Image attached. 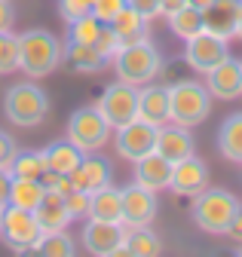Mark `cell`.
<instances>
[{
	"label": "cell",
	"instance_id": "cell-1",
	"mask_svg": "<svg viewBox=\"0 0 242 257\" xmlns=\"http://www.w3.org/2000/svg\"><path fill=\"white\" fill-rule=\"evenodd\" d=\"M62 64V40L46 28H31L19 34V71L31 80L49 77Z\"/></svg>",
	"mask_w": 242,
	"mask_h": 257
},
{
	"label": "cell",
	"instance_id": "cell-2",
	"mask_svg": "<svg viewBox=\"0 0 242 257\" xmlns=\"http://www.w3.org/2000/svg\"><path fill=\"white\" fill-rule=\"evenodd\" d=\"M242 208V202L233 196L230 190H221V187H205L199 196H193V208H190V217L193 223L208 233V236H227L230 223L236 217V211Z\"/></svg>",
	"mask_w": 242,
	"mask_h": 257
},
{
	"label": "cell",
	"instance_id": "cell-3",
	"mask_svg": "<svg viewBox=\"0 0 242 257\" xmlns=\"http://www.w3.org/2000/svg\"><path fill=\"white\" fill-rule=\"evenodd\" d=\"M113 71H116V80L123 83H132V86H147L154 83L163 71V55L160 49L150 43V40H141V43H132V46H123L113 58Z\"/></svg>",
	"mask_w": 242,
	"mask_h": 257
},
{
	"label": "cell",
	"instance_id": "cell-4",
	"mask_svg": "<svg viewBox=\"0 0 242 257\" xmlns=\"http://www.w3.org/2000/svg\"><path fill=\"white\" fill-rule=\"evenodd\" d=\"M211 110V95L202 83L196 80H178L169 86V119L175 125L193 128L199 122H205Z\"/></svg>",
	"mask_w": 242,
	"mask_h": 257
},
{
	"label": "cell",
	"instance_id": "cell-5",
	"mask_svg": "<svg viewBox=\"0 0 242 257\" xmlns=\"http://www.w3.org/2000/svg\"><path fill=\"white\" fill-rule=\"evenodd\" d=\"M4 113L19 128H37L49 113V98L37 83H16L4 95Z\"/></svg>",
	"mask_w": 242,
	"mask_h": 257
},
{
	"label": "cell",
	"instance_id": "cell-6",
	"mask_svg": "<svg viewBox=\"0 0 242 257\" xmlns=\"http://www.w3.org/2000/svg\"><path fill=\"white\" fill-rule=\"evenodd\" d=\"M68 138L83 150V153H92V150H101L110 138V125L107 119L101 116V110L95 104H86V107H77L68 119Z\"/></svg>",
	"mask_w": 242,
	"mask_h": 257
},
{
	"label": "cell",
	"instance_id": "cell-7",
	"mask_svg": "<svg viewBox=\"0 0 242 257\" xmlns=\"http://www.w3.org/2000/svg\"><path fill=\"white\" fill-rule=\"evenodd\" d=\"M95 107L101 110V116L107 119L110 128H119V125L138 119V86L123 83V80L110 83L101 92V98L95 101Z\"/></svg>",
	"mask_w": 242,
	"mask_h": 257
},
{
	"label": "cell",
	"instance_id": "cell-8",
	"mask_svg": "<svg viewBox=\"0 0 242 257\" xmlns=\"http://www.w3.org/2000/svg\"><path fill=\"white\" fill-rule=\"evenodd\" d=\"M0 236L7 239V245H10L13 251L25 254V251H34V245L40 242L43 230H40L34 211L7 205V208H4V220H0Z\"/></svg>",
	"mask_w": 242,
	"mask_h": 257
},
{
	"label": "cell",
	"instance_id": "cell-9",
	"mask_svg": "<svg viewBox=\"0 0 242 257\" xmlns=\"http://www.w3.org/2000/svg\"><path fill=\"white\" fill-rule=\"evenodd\" d=\"M83 248L95 257H110V254H126V230L123 223L113 220H92L83 227Z\"/></svg>",
	"mask_w": 242,
	"mask_h": 257
},
{
	"label": "cell",
	"instance_id": "cell-10",
	"mask_svg": "<svg viewBox=\"0 0 242 257\" xmlns=\"http://www.w3.org/2000/svg\"><path fill=\"white\" fill-rule=\"evenodd\" d=\"M230 55L227 49V40L211 34V31H199V34H193L187 40V49H184V61L190 64L193 71L199 74H208L211 68H218V64Z\"/></svg>",
	"mask_w": 242,
	"mask_h": 257
},
{
	"label": "cell",
	"instance_id": "cell-11",
	"mask_svg": "<svg viewBox=\"0 0 242 257\" xmlns=\"http://www.w3.org/2000/svg\"><path fill=\"white\" fill-rule=\"evenodd\" d=\"M119 190H123V223L126 227H150L157 217V190L138 181Z\"/></svg>",
	"mask_w": 242,
	"mask_h": 257
},
{
	"label": "cell",
	"instance_id": "cell-12",
	"mask_svg": "<svg viewBox=\"0 0 242 257\" xmlns=\"http://www.w3.org/2000/svg\"><path fill=\"white\" fill-rule=\"evenodd\" d=\"M154 147H157V125H150L144 119H132V122L116 128V153L123 159H129V163L141 159Z\"/></svg>",
	"mask_w": 242,
	"mask_h": 257
},
{
	"label": "cell",
	"instance_id": "cell-13",
	"mask_svg": "<svg viewBox=\"0 0 242 257\" xmlns=\"http://www.w3.org/2000/svg\"><path fill=\"white\" fill-rule=\"evenodd\" d=\"M205 89L218 101H236L242 95V58L227 55L218 68L205 74Z\"/></svg>",
	"mask_w": 242,
	"mask_h": 257
},
{
	"label": "cell",
	"instance_id": "cell-14",
	"mask_svg": "<svg viewBox=\"0 0 242 257\" xmlns=\"http://www.w3.org/2000/svg\"><path fill=\"white\" fill-rule=\"evenodd\" d=\"M208 187V166L196 156H187L181 163L172 166V181H169V190L178 193V196H199V193Z\"/></svg>",
	"mask_w": 242,
	"mask_h": 257
},
{
	"label": "cell",
	"instance_id": "cell-15",
	"mask_svg": "<svg viewBox=\"0 0 242 257\" xmlns=\"http://www.w3.org/2000/svg\"><path fill=\"white\" fill-rule=\"evenodd\" d=\"M239 13H242V0H211L202 10V28L224 40H233L239 28Z\"/></svg>",
	"mask_w": 242,
	"mask_h": 257
},
{
	"label": "cell",
	"instance_id": "cell-16",
	"mask_svg": "<svg viewBox=\"0 0 242 257\" xmlns=\"http://www.w3.org/2000/svg\"><path fill=\"white\" fill-rule=\"evenodd\" d=\"M34 214H37V223H40L43 233L68 230L71 223L77 220V217L71 214L65 196H62V193H55V190H46V193H43V199H40V205L34 208Z\"/></svg>",
	"mask_w": 242,
	"mask_h": 257
},
{
	"label": "cell",
	"instance_id": "cell-17",
	"mask_svg": "<svg viewBox=\"0 0 242 257\" xmlns=\"http://www.w3.org/2000/svg\"><path fill=\"white\" fill-rule=\"evenodd\" d=\"M68 178H71L74 190L95 193V190H101V187H107V184H110V178H113V169H110V163H107V159L86 153V156H83V163H80V166H77V169H74Z\"/></svg>",
	"mask_w": 242,
	"mask_h": 257
},
{
	"label": "cell",
	"instance_id": "cell-18",
	"mask_svg": "<svg viewBox=\"0 0 242 257\" xmlns=\"http://www.w3.org/2000/svg\"><path fill=\"white\" fill-rule=\"evenodd\" d=\"M62 58L77 74H101L110 64V58L95 43H77V40H68V46H62Z\"/></svg>",
	"mask_w": 242,
	"mask_h": 257
},
{
	"label": "cell",
	"instance_id": "cell-19",
	"mask_svg": "<svg viewBox=\"0 0 242 257\" xmlns=\"http://www.w3.org/2000/svg\"><path fill=\"white\" fill-rule=\"evenodd\" d=\"M138 119L157 125V128L166 125V119H169V86L147 83L144 89H138Z\"/></svg>",
	"mask_w": 242,
	"mask_h": 257
},
{
	"label": "cell",
	"instance_id": "cell-20",
	"mask_svg": "<svg viewBox=\"0 0 242 257\" xmlns=\"http://www.w3.org/2000/svg\"><path fill=\"white\" fill-rule=\"evenodd\" d=\"M157 153H163L169 163H181V159L193 156V138L184 125H160L157 128Z\"/></svg>",
	"mask_w": 242,
	"mask_h": 257
},
{
	"label": "cell",
	"instance_id": "cell-21",
	"mask_svg": "<svg viewBox=\"0 0 242 257\" xmlns=\"http://www.w3.org/2000/svg\"><path fill=\"white\" fill-rule=\"evenodd\" d=\"M172 166L175 163H169L163 153L150 150L141 159H135V181L150 187V190H166L169 181H172Z\"/></svg>",
	"mask_w": 242,
	"mask_h": 257
},
{
	"label": "cell",
	"instance_id": "cell-22",
	"mask_svg": "<svg viewBox=\"0 0 242 257\" xmlns=\"http://www.w3.org/2000/svg\"><path fill=\"white\" fill-rule=\"evenodd\" d=\"M86 217L123 223V190L107 184V187H101L95 193H89V211H86Z\"/></svg>",
	"mask_w": 242,
	"mask_h": 257
},
{
	"label": "cell",
	"instance_id": "cell-23",
	"mask_svg": "<svg viewBox=\"0 0 242 257\" xmlns=\"http://www.w3.org/2000/svg\"><path fill=\"white\" fill-rule=\"evenodd\" d=\"M147 22L141 13H135L132 7H126L123 13H119L113 22H110V31L116 34L119 40V49L123 46H132V43H141V40H150V31H147Z\"/></svg>",
	"mask_w": 242,
	"mask_h": 257
},
{
	"label": "cell",
	"instance_id": "cell-24",
	"mask_svg": "<svg viewBox=\"0 0 242 257\" xmlns=\"http://www.w3.org/2000/svg\"><path fill=\"white\" fill-rule=\"evenodd\" d=\"M43 153H46V166H49V172H58V175H71V172L83 163V156H86L71 138H65V141H52Z\"/></svg>",
	"mask_w": 242,
	"mask_h": 257
},
{
	"label": "cell",
	"instance_id": "cell-25",
	"mask_svg": "<svg viewBox=\"0 0 242 257\" xmlns=\"http://www.w3.org/2000/svg\"><path fill=\"white\" fill-rule=\"evenodd\" d=\"M218 153L227 163H242V110L230 113L218 128Z\"/></svg>",
	"mask_w": 242,
	"mask_h": 257
},
{
	"label": "cell",
	"instance_id": "cell-26",
	"mask_svg": "<svg viewBox=\"0 0 242 257\" xmlns=\"http://www.w3.org/2000/svg\"><path fill=\"white\" fill-rule=\"evenodd\" d=\"M43 181H34V178H13L10 184V205L16 208H28V211H34L43 199Z\"/></svg>",
	"mask_w": 242,
	"mask_h": 257
},
{
	"label": "cell",
	"instance_id": "cell-27",
	"mask_svg": "<svg viewBox=\"0 0 242 257\" xmlns=\"http://www.w3.org/2000/svg\"><path fill=\"white\" fill-rule=\"evenodd\" d=\"M49 172L46 166V153L43 150H16L13 163H10V175L13 178H34L40 181Z\"/></svg>",
	"mask_w": 242,
	"mask_h": 257
},
{
	"label": "cell",
	"instance_id": "cell-28",
	"mask_svg": "<svg viewBox=\"0 0 242 257\" xmlns=\"http://www.w3.org/2000/svg\"><path fill=\"white\" fill-rule=\"evenodd\" d=\"M163 251L160 236L150 230V227H129L126 230V254L135 257H157Z\"/></svg>",
	"mask_w": 242,
	"mask_h": 257
},
{
	"label": "cell",
	"instance_id": "cell-29",
	"mask_svg": "<svg viewBox=\"0 0 242 257\" xmlns=\"http://www.w3.org/2000/svg\"><path fill=\"white\" fill-rule=\"evenodd\" d=\"M169 31L175 37H181V40H190L193 34H199V31H205L202 28V10H196V7H181L178 13H172L169 16Z\"/></svg>",
	"mask_w": 242,
	"mask_h": 257
},
{
	"label": "cell",
	"instance_id": "cell-30",
	"mask_svg": "<svg viewBox=\"0 0 242 257\" xmlns=\"http://www.w3.org/2000/svg\"><path fill=\"white\" fill-rule=\"evenodd\" d=\"M34 254H43V257H71V254H74V242H71L68 230L43 233L40 242L34 245Z\"/></svg>",
	"mask_w": 242,
	"mask_h": 257
},
{
	"label": "cell",
	"instance_id": "cell-31",
	"mask_svg": "<svg viewBox=\"0 0 242 257\" xmlns=\"http://www.w3.org/2000/svg\"><path fill=\"white\" fill-rule=\"evenodd\" d=\"M101 28H104V25H101L95 16H83V19H77V22L68 25V40H77V43H98Z\"/></svg>",
	"mask_w": 242,
	"mask_h": 257
},
{
	"label": "cell",
	"instance_id": "cell-32",
	"mask_svg": "<svg viewBox=\"0 0 242 257\" xmlns=\"http://www.w3.org/2000/svg\"><path fill=\"white\" fill-rule=\"evenodd\" d=\"M19 71V37L0 31V77Z\"/></svg>",
	"mask_w": 242,
	"mask_h": 257
},
{
	"label": "cell",
	"instance_id": "cell-33",
	"mask_svg": "<svg viewBox=\"0 0 242 257\" xmlns=\"http://www.w3.org/2000/svg\"><path fill=\"white\" fill-rule=\"evenodd\" d=\"M92 4L95 0H58V16H62L65 25H71V22L92 13Z\"/></svg>",
	"mask_w": 242,
	"mask_h": 257
},
{
	"label": "cell",
	"instance_id": "cell-34",
	"mask_svg": "<svg viewBox=\"0 0 242 257\" xmlns=\"http://www.w3.org/2000/svg\"><path fill=\"white\" fill-rule=\"evenodd\" d=\"M123 10H126V0H95V4H92V13H89V16H95L101 25H110Z\"/></svg>",
	"mask_w": 242,
	"mask_h": 257
},
{
	"label": "cell",
	"instance_id": "cell-35",
	"mask_svg": "<svg viewBox=\"0 0 242 257\" xmlns=\"http://www.w3.org/2000/svg\"><path fill=\"white\" fill-rule=\"evenodd\" d=\"M65 202H68V208H71L74 217H86V211H89V193L86 190H71L68 196H65Z\"/></svg>",
	"mask_w": 242,
	"mask_h": 257
},
{
	"label": "cell",
	"instance_id": "cell-36",
	"mask_svg": "<svg viewBox=\"0 0 242 257\" xmlns=\"http://www.w3.org/2000/svg\"><path fill=\"white\" fill-rule=\"evenodd\" d=\"M107 58H113L116 52H119V40H116V34H113V31H110V25H104L101 28V37H98V43H95Z\"/></svg>",
	"mask_w": 242,
	"mask_h": 257
},
{
	"label": "cell",
	"instance_id": "cell-37",
	"mask_svg": "<svg viewBox=\"0 0 242 257\" xmlns=\"http://www.w3.org/2000/svg\"><path fill=\"white\" fill-rule=\"evenodd\" d=\"M16 150H19V147H16V141H13L7 132H0V169H10Z\"/></svg>",
	"mask_w": 242,
	"mask_h": 257
},
{
	"label": "cell",
	"instance_id": "cell-38",
	"mask_svg": "<svg viewBox=\"0 0 242 257\" xmlns=\"http://www.w3.org/2000/svg\"><path fill=\"white\" fill-rule=\"evenodd\" d=\"M126 7H132L135 13H141L144 19L160 16V0H126Z\"/></svg>",
	"mask_w": 242,
	"mask_h": 257
},
{
	"label": "cell",
	"instance_id": "cell-39",
	"mask_svg": "<svg viewBox=\"0 0 242 257\" xmlns=\"http://www.w3.org/2000/svg\"><path fill=\"white\" fill-rule=\"evenodd\" d=\"M10 184H13L10 169H0V208L10 205Z\"/></svg>",
	"mask_w": 242,
	"mask_h": 257
},
{
	"label": "cell",
	"instance_id": "cell-40",
	"mask_svg": "<svg viewBox=\"0 0 242 257\" xmlns=\"http://www.w3.org/2000/svg\"><path fill=\"white\" fill-rule=\"evenodd\" d=\"M13 19H16L13 4H10V0H0V31H10L13 28Z\"/></svg>",
	"mask_w": 242,
	"mask_h": 257
},
{
	"label": "cell",
	"instance_id": "cell-41",
	"mask_svg": "<svg viewBox=\"0 0 242 257\" xmlns=\"http://www.w3.org/2000/svg\"><path fill=\"white\" fill-rule=\"evenodd\" d=\"M181 7H187V0H160V16H172V13H178Z\"/></svg>",
	"mask_w": 242,
	"mask_h": 257
},
{
	"label": "cell",
	"instance_id": "cell-42",
	"mask_svg": "<svg viewBox=\"0 0 242 257\" xmlns=\"http://www.w3.org/2000/svg\"><path fill=\"white\" fill-rule=\"evenodd\" d=\"M227 236H233L236 242H242V208L236 211V217H233V223H230V230H227Z\"/></svg>",
	"mask_w": 242,
	"mask_h": 257
},
{
	"label": "cell",
	"instance_id": "cell-43",
	"mask_svg": "<svg viewBox=\"0 0 242 257\" xmlns=\"http://www.w3.org/2000/svg\"><path fill=\"white\" fill-rule=\"evenodd\" d=\"M187 4H190V7H196V10H205L211 0H187Z\"/></svg>",
	"mask_w": 242,
	"mask_h": 257
},
{
	"label": "cell",
	"instance_id": "cell-44",
	"mask_svg": "<svg viewBox=\"0 0 242 257\" xmlns=\"http://www.w3.org/2000/svg\"><path fill=\"white\" fill-rule=\"evenodd\" d=\"M236 37H242V13H239V28H236Z\"/></svg>",
	"mask_w": 242,
	"mask_h": 257
},
{
	"label": "cell",
	"instance_id": "cell-45",
	"mask_svg": "<svg viewBox=\"0 0 242 257\" xmlns=\"http://www.w3.org/2000/svg\"><path fill=\"white\" fill-rule=\"evenodd\" d=\"M0 220H4V208H0Z\"/></svg>",
	"mask_w": 242,
	"mask_h": 257
}]
</instances>
